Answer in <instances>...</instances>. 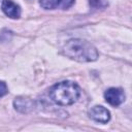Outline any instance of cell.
Returning a JSON list of instances; mask_svg holds the SVG:
<instances>
[{
	"instance_id": "cell-4",
	"label": "cell",
	"mask_w": 132,
	"mask_h": 132,
	"mask_svg": "<svg viewBox=\"0 0 132 132\" xmlns=\"http://www.w3.org/2000/svg\"><path fill=\"white\" fill-rule=\"evenodd\" d=\"M89 114L93 120H95L96 122L102 123V124H105L110 120L109 111L105 107L100 106V105H96L92 107L91 110L89 111Z\"/></svg>"
},
{
	"instance_id": "cell-2",
	"label": "cell",
	"mask_w": 132,
	"mask_h": 132,
	"mask_svg": "<svg viewBox=\"0 0 132 132\" xmlns=\"http://www.w3.org/2000/svg\"><path fill=\"white\" fill-rule=\"evenodd\" d=\"M79 95V87L70 80L58 82L50 90L51 99L59 105H71L78 99Z\"/></svg>"
},
{
	"instance_id": "cell-1",
	"label": "cell",
	"mask_w": 132,
	"mask_h": 132,
	"mask_svg": "<svg viewBox=\"0 0 132 132\" xmlns=\"http://www.w3.org/2000/svg\"><path fill=\"white\" fill-rule=\"evenodd\" d=\"M63 54L78 62H93L98 58L96 47L81 39L68 40L63 46Z\"/></svg>"
},
{
	"instance_id": "cell-6",
	"label": "cell",
	"mask_w": 132,
	"mask_h": 132,
	"mask_svg": "<svg viewBox=\"0 0 132 132\" xmlns=\"http://www.w3.org/2000/svg\"><path fill=\"white\" fill-rule=\"evenodd\" d=\"M1 8H2L3 12L11 19H19L21 15L20 6L11 0H3L2 4H1Z\"/></svg>"
},
{
	"instance_id": "cell-3",
	"label": "cell",
	"mask_w": 132,
	"mask_h": 132,
	"mask_svg": "<svg viewBox=\"0 0 132 132\" xmlns=\"http://www.w3.org/2000/svg\"><path fill=\"white\" fill-rule=\"evenodd\" d=\"M104 98L107 103L112 106H118L122 104L125 100V93L122 89L119 88H110L105 91Z\"/></svg>"
},
{
	"instance_id": "cell-8",
	"label": "cell",
	"mask_w": 132,
	"mask_h": 132,
	"mask_svg": "<svg viewBox=\"0 0 132 132\" xmlns=\"http://www.w3.org/2000/svg\"><path fill=\"white\" fill-rule=\"evenodd\" d=\"M90 4L95 8H104L107 6L106 0H90Z\"/></svg>"
},
{
	"instance_id": "cell-9",
	"label": "cell",
	"mask_w": 132,
	"mask_h": 132,
	"mask_svg": "<svg viewBox=\"0 0 132 132\" xmlns=\"http://www.w3.org/2000/svg\"><path fill=\"white\" fill-rule=\"evenodd\" d=\"M7 86L4 81H0V97H3L7 94Z\"/></svg>"
},
{
	"instance_id": "cell-7",
	"label": "cell",
	"mask_w": 132,
	"mask_h": 132,
	"mask_svg": "<svg viewBox=\"0 0 132 132\" xmlns=\"http://www.w3.org/2000/svg\"><path fill=\"white\" fill-rule=\"evenodd\" d=\"M14 108L21 112H29L33 108V101L29 98L18 97L13 102Z\"/></svg>"
},
{
	"instance_id": "cell-5",
	"label": "cell",
	"mask_w": 132,
	"mask_h": 132,
	"mask_svg": "<svg viewBox=\"0 0 132 132\" xmlns=\"http://www.w3.org/2000/svg\"><path fill=\"white\" fill-rule=\"evenodd\" d=\"M74 3V0H39V4L45 9H66Z\"/></svg>"
}]
</instances>
